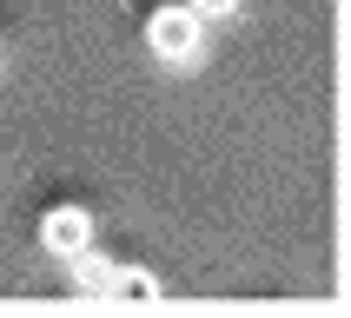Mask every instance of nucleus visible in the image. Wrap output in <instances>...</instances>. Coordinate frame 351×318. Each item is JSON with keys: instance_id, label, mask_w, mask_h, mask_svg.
<instances>
[{"instance_id": "f257e3e1", "label": "nucleus", "mask_w": 351, "mask_h": 318, "mask_svg": "<svg viewBox=\"0 0 351 318\" xmlns=\"http://www.w3.org/2000/svg\"><path fill=\"white\" fill-rule=\"evenodd\" d=\"M199 40H206V20H199L186 0H173V7H159V14L146 20V47H153V60H166V66H193Z\"/></svg>"}, {"instance_id": "f03ea898", "label": "nucleus", "mask_w": 351, "mask_h": 318, "mask_svg": "<svg viewBox=\"0 0 351 318\" xmlns=\"http://www.w3.org/2000/svg\"><path fill=\"white\" fill-rule=\"evenodd\" d=\"M40 245L53 258H73L80 245H93V212L86 206H53V212L40 219Z\"/></svg>"}, {"instance_id": "7ed1b4c3", "label": "nucleus", "mask_w": 351, "mask_h": 318, "mask_svg": "<svg viewBox=\"0 0 351 318\" xmlns=\"http://www.w3.org/2000/svg\"><path fill=\"white\" fill-rule=\"evenodd\" d=\"M73 278H80V292H106V278H113V258H99L93 245H80V252H73Z\"/></svg>"}, {"instance_id": "20e7f679", "label": "nucleus", "mask_w": 351, "mask_h": 318, "mask_svg": "<svg viewBox=\"0 0 351 318\" xmlns=\"http://www.w3.org/2000/svg\"><path fill=\"white\" fill-rule=\"evenodd\" d=\"M106 292H113V298H153L159 285H153L146 272H119V265H113V278H106Z\"/></svg>"}, {"instance_id": "39448f33", "label": "nucleus", "mask_w": 351, "mask_h": 318, "mask_svg": "<svg viewBox=\"0 0 351 318\" xmlns=\"http://www.w3.org/2000/svg\"><path fill=\"white\" fill-rule=\"evenodd\" d=\"M186 7H193L199 20H226V14H232V7H239V0H186Z\"/></svg>"}]
</instances>
